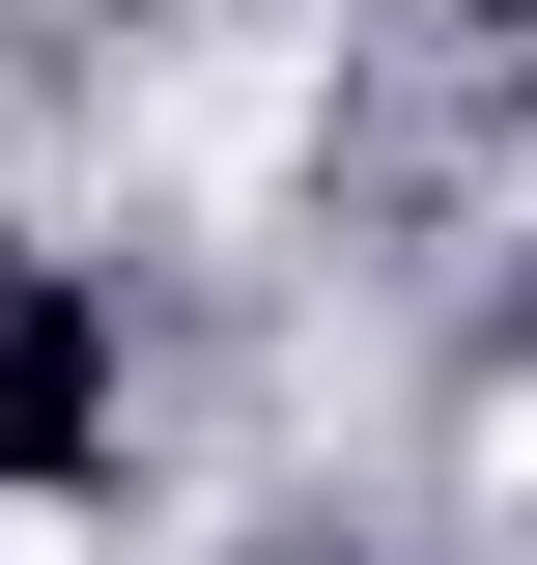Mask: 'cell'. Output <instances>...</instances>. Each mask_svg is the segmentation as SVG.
I'll return each instance as SVG.
<instances>
[]
</instances>
